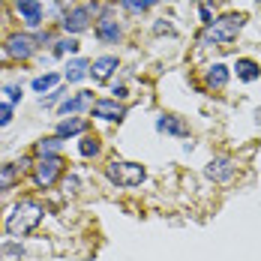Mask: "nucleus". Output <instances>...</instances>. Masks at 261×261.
Here are the masks:
<instances>
[{
    "label": "nucleus",
    "mask_w": 261,
    "mask_h": 261,
    "mask_svg": "<svg viewBox=\"0 0 261 261\" xmlns=\"http://www.w3.org/2000/svg\"><path fill=\"white\" fill-rule=\"evenodd\" d=\"M42 216H45V207L36 198H21L6 216V231L12 237H24L42 222Z\"/></svg>",
    "instance_id": "nucleus-1"
},
{
    "label": "nucleus",
    "mask_w": 261,
    "mask_h": 261,
    "mask_svg": "<svg viewBox=\"0 0 261 261\" xmlns=\"http://www.w3.org/2000/svg\"><path fill=\"white\" fill-rule=\"evenodd\" d=\"M240 27H243V15H240V12L222 15L219 21H210V24L204 27V33L198 36V42H201V45H228V42L237 39Z\"/></svg>",
    "instance_id": "nucleus-2"
},
{
    "label": "nucleus",
    "mask_w": 261,
    "mask_h": 261,
    "mask_svg": "<svg viewBox=\"0 0 261 261\" xmlns=\"http://www.w3.org/2000/svg\"><path fill=\"white\" fill-rule=\"evenodd\" d=\"M105 174H108V180L117 183V186H138V183L147 177L144 165L126 162V159H111V162L105 165Z\"/></svg>",
    "instance_id": "nucleus-3"
},
{
    "label": "nucleus",
    "mask_w": 261,
    "mask_h": 261,
    "mask_svg": "<svg viewBox=\"0 0 261 261\" xmlns=\"http://www.w3.org/2000/svg\"><path fill=\"white\" fill-rule=\"evenodd\" d=\"M60 174H63V159L60 156H39V162L33 165V180H36V186H42V189L54 186Z\"/></svg>",
    "instance_id": "nucleus-4"
},
{
    "label": "nucleus",
    "mask_w": 261,
    "mask_h": 261,
    "mask_svg": "<svg viewBox=\"0 0 261 261\" xmlns=\"http://www.w3.org/2000/svg\"><path fill=\"white\" fill-rule=\"evenodd\" d=\"M36 51V42H33V36H27V33H12L9 39H6V54L12 57V60H27V57H33Z\"/></svg>",
    "instance_id": "nucleus-5"
},
{
    "label": "nucleus",
    "mask_w": 261,
    "mask_h": 261,
    "mask_svg": "<svg viewBox=\"0 0 261 261\" xmlns=\"http://www.w3.org/2000/svg\"><path fill=\"white\" fill-rule=\"evenodd\" d=\"M87 24H90V6L69 9V12L63 15V30H66V33H81V30H87Z\"/></svg>",
    "instance_id": "nucleus-6"
},
{
    "label": "nucleus",
    "mask_w": 261,
    "mask_h": 261,
    "mask_svg": "<svg viewBox=\"0 0 261 261\" xmlns=\"http://www.w3.org/2000/svg\"><path fill=\"white\" fill-rule=\"evenodd\" d=\"M126 108L117 102V99H99L93 102V117H102V120H123Z\"/></svg>",
    "instance_id": "nucleus-7"
},
{
    "label": "nucleus",
    "mask_w": 261,
    "mask_h": 261,
    "mask_svg": "<svg viewBox=\"0 0 261 261\" xmlns=\"http://www.w3.org/2000/svg\"><path fill=\"white\" fill-rule=\"evenodd\" d=\"M15 9L21 12V18L27 21V27H36L42 21V3L39 0H15Z\"/></svg>",
    "instance_id": "nucleus-8"
},
{
    "label": "nucleus",
    "mask_w": 261,
    "mask_h": 261,
    "mask_svg": "<svg viewBox=\"0 0 261 261\" xmlns=\"http://www.w3.org/2000/svg\"><path fill=\"white\" fill-rule=\"evenodd\" d=\"M231 174H234V162H231V159H225V156L213 159V162L207 165V177H210V180H216V183L228 180Z\"/></svg>",
    "instance_id": "nucleus-9"
},
{
    "label": "nucleus",
    "mask_w": 261,
    "mask_h": 261,
    "mask_svg": "<svg viewBox=\"0 0 261 261\" xmlns=\"http://www.w3.org/2000/svg\"><path fill=\"white\" fill-rule=\"evenodd\" d=\"M114 69H117V57H99V60L90 63V75L96 81H108Z\"/></svg>",
    "instance_id": "nucleus-10"
},
{
    "label": "nucleus",
    "mask_w": 261,
    "mask_h": 261,
    "mask_svg": "<svg viewBox=\"0 0 261 261\" xmlns=\"http://www.w3.org/2000/svg\"><path fill=\"white\" fill-rule=\"evenodd\" d=\"M18 177H21V168H18L15 162H6V165H0V192H9V189H15Z\"/></svg>",
    "instance_id": "nucleus-11"
},
{
    "label": "nucleus",
    "mask_w": 261,
    "mask_h": 261,
    "mask_svg": "<svg viewBox=\"0 0 261 261\" xmlns=\"http://www.w3.org/2000/svg\"><path fill=\"white\" fill-rule=\"evenodd\" d=\"M156 129L159 132H171V135H189V126H186V120L183 117H159L156 120Z\"/></svg>",
    "instance_id": "nucleus-12"
},
{
    "label": "nucleus",
    "mask_w": 261,
    "mask_h": 261,
    "mask_svg": "<svg viewBox=\"0 0 261 261\" xmlns=\"http://www.w3.org/2000/svg\"><path fill=\"white\" fill-rule=\"evenodd\" d=\"M87 129V120L84 117H69V120H60L57 123V138H69V135H79Z\"/></svg>",
    "instance_id": "nucleus-13"
},
{
    "label": "nucleus",
    "mask_w": 261,
    "mask_h": 261,
    "mask_svg": "<svg viewBox=\"0 0 261 261\" xmlns=\"http://www.w3.org/2000/svg\"><path fill=\"white\" fill-rule=\"evenodd\" d=\"M96 33H99V39H105V42H117V36H120V27H117V21L114 18H99L96 21Z\"/></svg>",
    "instance_id": "nucleus-14"
},
{
    "label": "nucleus",
    "mask_w": 261,
    "mask_h": 261,
    "mask_svg": "<svg viewBox=\"0 0 261 261\" xmlns=\"http://www.w3.org/2000/svg\"><path fill=\"white\" fill-rule=\"evenodd\" d=\"M204 81H207V87L219 90V87H225V84H228V69H225L222 63H213V66L207 69V75H204Z\"/></svg>",
    "instance_id": "nucleus-15"
},
{
    "label": "nucleus",
    "mask_w": 261,
    "mask_h": 261,
    "mask_svg": "<svg viewBox=\"0 0 261 261\" xmlns=\"http://www.w3.org/2000/svg\"><path fill=\"white\" fill-rule=\"evenodd\" d=\"M90 102H93V93H87V90H84V93H79V96L66 99V102L60 105L57 111H60V114H72V111H81L84 105H90Z\"/></svg>",
    "instance_id": "nucleus-16"
},
{
    "label": "nucleus",
    "mask_w": 261,
    "mask_h": 261,
    "mask_svg": "<svg viewBox=\"0 0 261 261\" xmlns=\"http://www.w3.org/2000/svg\"><path fill=\"white\" fill-rule=\"evenodd\" d=\"M90 75V63L87 60H72L69 66H66V81H81Z\"/></svg>",
    "instance_id": "nucleus-17"
},
{
    "label": "nucleus",
    "mask_w": 261,
    "mask_h": 261,
    "mask_svg": "<svg viewBox=\"0 0 261 261\" xmlns=\"http://www.w3.org/2000/svg\"><path fill=\"white\" fill-rule=\"evenodd\" d=\"M237 75H240V79L243 81H255L261 75V69H258V63H255V60H237Z\"/></svg>",
    "instance_id": "nucleus-18"
},
{
    "label": "nucleus",
    "mask_w": 261,
    "mask_h": 261,
    "mask_svg": "<svg viewBox=\"0 0 261 261\" xmlns=\"http://www.w3.org/2000/svg\"><path fill=\"white\" fill-rule=\"evenodd\" d=\"M57 150H60V138H57V135L36 141V153H39V156H57Z\"/></svg>",
    "instance_id": "nucleus-19"
},
{
    "label": "nucleus",
    "mask_w": 261,
    "mask_h": 261,
    "mask_svg": "<svg viewBox=\"0 0 261 261\" xmlns=\"http://www.w3.org/2000/svg\"><path fill=\"white\" fill-rule=\"evenodd\" d=\"M79 153L81 156H96V153H99V138H96V135H84V138H81V144H79Z\"/></svg>",
    "instance_id": "nucleus-20"
},
{
    "label": "nucleus",
    "mask_w": 261,
    "mask_h": 261,
    "mask_svg": "<svg viewBox=\"0 0 261 261\" xmlns=\"http://www.w3.org/2000/svg\"><path fill=\"white\" fill-rule=\"evenodd\" d=\"M54 84H57V75H39V79H33V90L42 93V90H51Z\"/></svg>",
    "instance_id": "nucleus-21"
},
{
    "label": "nucleus",
    "mask_w": 261,
    "mask_h": 261,
    "mask_svg": "<svg viewBox=\"0 0 261 261\" xmlns=\"http://www.w3.org/2000/svg\"><path fill=\"white\" fill-rule=\"evenodd\" d=\"M66 51H79V42L75 39H60L54 45V54H66Z\"/></svg>",
    "instance_id": "nucleus-22"
},
{
    "label": "nucleus",
    "mask_w": 261,
    "mask_h": 261,
    "mask_svg": "<svg viewBox=\"0 0 261 261\" xmlns=\"http://www.w3.org/2000/svg\"><path fill=\"white\" fill-rule=\"evenodd\" d=\"M120 3H123V6H126L129 12H144V9H147V6H150L153 0H120Z\"/></svg>",
    "instance_id": "nucleus-23"
},
{
    "label": "nucleus",
    "mask_w": 261,
    "mask_h": 261,
    "mask_svg": "<svg viewBox=\"0 0 261 261\" xmlns=\"http://www.w3.org/2000/svg\"><path fill=\"white\" fill-rule=\"evenodd\" d=\"M12 120V105H3L0 102V126H6Z\"/></svg>",
    "instance_id": "nucleus-24"
},
{
    "label": "nucleus",
    "mask_w": 261,
    "mask_h": 261,
    "mask_svg": "<svg viewBox=\"0 0 261 261\" xmlns=\"http://www.w3.org/2000/svg\"><path fill=\"white\" fill-rule=\"evenodd\" d=\"M6 93H9V99H12V102H18V99H21V87H15V84H12V87H6Z\"/></svg>",
    "instance_id": "nucleus-25"
},
{
    "label": "nucleus",
    "mask_w": 261,
    "mask_h": 261,
    "mask_svg": "<svg viewBox=\"0 0 261 261\" xmlns=\"http://www.w3.org/2000/svg\"><path fill=\"white\" fill-rule=\"evenodd\" d=\"M63 186H66V192H75V189H79V177H66Z\"/></svg>",
    "instance_id": "nucleus-26"
},
{
    "label": "nucleus",
    "mask_w": 261,
    "mask_h": 261,
    "mask_svg": "<svg viewBox=\"0 0 261 261\" xmlns=\"http://www.w3.org/2000/svg\"><path fill=\"white\" fill-rule=\"evenodd\" d=\"M15 165H18V168H21V174H24V171H27V168H30V159H18V162H15Z\"/></svg>",
    "instance_id": "nucleus-27"
},
{
    "label": "nucleus",
    "mask_w": 261,
    "mask_h": 261,
    "mask_svg": "<svg viewBox=\"0 0 261 261\" xmlns=\"http://www.w3.org/2000/svg\"><path fill=\"white\" fill-rule=\"evenodd\" d=\"M255 117H258V123H261V108H258V111H255Z\"/></svg>",
    "instance_id": "nucleus-28"
},
{
    "label": "nucleus",
    "mask_w": 261,
    "mask_h": 261,
    "mask_svg": "<svg viewBox=\"0 0 261 261\" xmlns=\"http://www.w3.org/2000/svg\"><path fill=\"white\" fill-rule=\"evenodd\" d=\"M258 3H261V0H258Z\"/></svg>",
    "instance_id": "nucleus-29"
}]
</instances>
